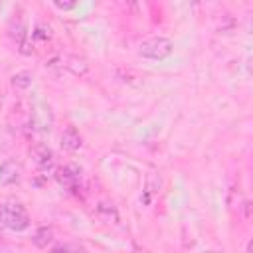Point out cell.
I'll return each instance as SVG.
<instances>
[{
    "label": "cell",
    "instance_id": "13",
    "mask_svg": "<svg viewBox=\"0 0 253 253\" xmlns=\"http://www.w3.org/2000/svg\"><path fill=\"white\" fill-rule=\"evenodd\" d=\"M32 38H34V40H40V42H47V40L51 38V28L40 22V24L34 28V32H32Z\"/></svg>",
    "mask_w": 253,
    "mask_h": 253
},
{
    "label": "cell",
    "instance_id": "7",
    "mask_svg": "<svg viewBox=\"0 0 253 253\" xmlns=\"http://www.w3.org/2000/svg\"><path fill=\"white\" fill-rule=\"evenodd\" d=\"M83 144V138L79 134V130L75 126H67L61 134V148L67 150V152H77Z\"/></svg>",
    "mask_w": 253,
    "mask_h": 253
},
{
    "label": "cell",
    "instance_id": "9",
    "mask_svg": "<svg viewBox=\"0 0 253 253\" xmlns=\"http://www.w3.org/2000/svg\"><path fill=\"white\" fill-rule=\"evenodd\" d=\"M20 180V168L12 162V160H6L0 164V182L4 186H12Z\"/></svg>",
    "mask_w": 253,
    "mask_h": 253
},
{
    "label": "cell",
    "instance_id": "17",
    "mask_svg": "<svg viewBox=\"0 0 253 253\" xmlns=\"http://www.w3.org/2000/svg\"><path fill=\"white\" fill-rule=\"evenodd\" d=\"M202 253H213V251H202Z\"/></svg>",
    "mask_w": 253,
    "mask_h": 253
},
{
    "label": "cell",
    "instance_id": "10",
    "mask_svg": "<svg viewBox=\"0 0 253 253\" xmlns=\"http://www.w3.org/2000/svg\"><path fill=\"white\" fill-rule=\"evenodd\" d=\"M32 121L38 126V130L47 132L51 128V113L47 107H36V111L32 113Z\"/></svg>",
    "mask_w": 253,
    "mask_h": 253
},
{
    "label": "cell",
    "instance_id": "16",
    "mask_svg": "<svg viewBox=\"0 0 253 253\" xmlns=\"http://www.w3.org/2000/svg\"><path fill=\"white\" fill-rule=\"evenodd\" d=\"M71 253H89L85 247H75V249H71Z\"/></svg>",
    "mask_w": 253,
    "mask_h": 253
},
{
    "label": "cell",
    "instance_id": "3",
    "mask_svg": "<svg viewBox=\"0 0 253 253\" xmlns=\"http://www.w3.org/2000/svg\"><path fill=\"white\" fill-rule=\"evenodd\" d=\"M55 180L59 182L61 188L69 190V192H75L81 184V168L75 166V164H65V166H59L55 170Z\"/></svg>",
    "mask_w": 253,
    "mask_h": 253
},
{
    "label": "cell",
    "instance_id": "14",
    "mask_svg": "<svg viewBox=\"0 0 253 253\" xmlns=\"http://www.w3.org/2000/svg\"><path fill=\"white\" fill-rule=\"evenodd\" d=\"M53 6L57 10H73L77 6V2H61V0H53Z\"/></svg>",
    "mask_w": 253,
    "mask_h": 253
},
{
    "label": "cell",
    "instance_id": "15",
    "mask_svg": "<svg viewBox=\"0 0 253 253\" xmlns=\"http://www.w3.org/2000/svg\"><path fill=\"white\" fill-rule=\"evenodd\" d=\"M51 253H71V249H69L67 245H55V247L51 249Z\"/></svg>",
    "mask_w": 253,
    "mask_h": 253
},
{
    "label": "cell",
    "instance_id": "2",
    "mask_svg": "<svg viewBox=\"0 0 253 253\" xmlns=\"http://www.w3.org/2000/svg\"><path fill=\"white\" fill-rule=\"evenodd\" d=\"M172 51H174V43L170 38H164V36L148 38L138 45V55L146 59H154V61H162L170 57Z\"/></svg>",
    "mask_w": 253,
    "mask_h": 253
},
{
    "label": "cell",
    "instance_id": "11",
    "mask_svg": "<svg viewBox=\"0 0 253 253\" xmlns=\"http://www.w3.org/2000/svg\"><path fill=\"white\" fill-rule=\"evenodd\" d=\"M32 241H34V245H36V247L45 249V247L53 241V229H51V227H47V225L38 227V229L34 231V235H32Z\"/></svg>",
    "mask_w": 253,
    "mask_h": 253
},
{
    "label": "cell",
    "instance_id": "19",
    "mask_svg": "<svg viewBox=\"0 0 253 253\" xmlns=\"http://www.w3.org/2000/svg\"><path fill=\"white\" fill-rule=\"evenodd\" d=\"M0 8H2V4H0Z\"/></svg>",
    "mask_w": 253,
    "mask_h": 253
},
{
    "label": "cell",
    "instance_id": "18",
    "mask_svg": "<svg viewBox=\"0 0 253 253\" xmlns=\"http://www.w3.org/2000/svg\"><path fill=\"white\" fill-rule=\"evenodd\" d=\"M0 103H2V93H0Z\"/></svg>",
    "mask_w": 253,
    "mask_h": 253
},
{
    "label": "cell",
    "instance_id": "5",
    "mask_svg": "<svg viewBox=\"0 0 253 253\" xmlns=\"http://www.w3.org/2000/svg\"><path fill=\"white\" fill-rule=\"evenodd\" d=\"M160 188H162V176H160V172L148 170V174L144 176V190L140 194V204L142 206H150L154 202V198L158 196Z\"/></svg>",
    "mask_w": 253,
    "mask_h": 253
},
{
    "label": "cell",
    "instance_id": "8",
    "mask_svg": "<svg viewBox=\"0 0 253 253\" xmlns=\"http://www.w3.org/2000/svg\"><path fill=\"white\" fill-rule=\"evenodd\" d=\"M95 213H97V217H99L101 221H105V223H113V225L119 223V211H117V208H115L113 202L101 200V202L95 206Z\"/></svg>",
    "mask_w": 253,
    "mask_h": 253
},
{
    "label": "cell",
    "instance_id": "6",
    "mask_svg": "<svg viewBox=\"0 0 253 253\" xmlns=\"http://www.w3.org/2000/svg\"><path fill=\"white\" fill-rule=\"evenodd\" d=\"M63 67H65L71 75H75V77H85V75L89 73V63H87V59H83V57H79V55H67V57H63Z\"/></svg>",
    "mask_w": 253,
    "mask_h": 253
},
{
    "label": "cell",
    "instance_id": "1",
    "mask_svg": "<svg viewBox=\"0 0 253 253\" xmlns=\"http://www.w3.org/2000/svg\"><path fill=\"white\" fill-rule=\"evenodd\" d=\"M0 227L10 231H24L30 227V215L20 204H0Z\"/></svg>",
    "mask_w": 253,
    "mask_h": 253
},
{
    "label": "cell",
    "instance_id": "4",
    "mask_svg": "<svg viewBox=\"0 0 253 253\" xmlns=\"http://www.w3.org/2000/svg\"><path fill=\"white\" fill-rule=\"evenodd\" d=\"M30 156H32L34 164L38 166V170H40L42 174L49 172V170L53 168V164H55V158H53L51 148H49L47 144H43V142L34 144V146H32V150H30Z\"/></svg>",
    "mask_w": 253,
    "mask_h": 253
},
{
    "label": "cell",
    "instance_id": "12",
    "mask_svg": "<svg viewBox=\"0 0 253 253\" xmlns=\"http://www.w3.org/2000/svg\"><path fill=\"white\" fill-rule=\"evenodd\" d=\"M32 79H34L32 71H26V69H24V71L14 73L12 79H10V83H12V87L18 89V91H26V89L32 85Z\"/></svg>",
    "mask_w": 253,
    "mask_h": 253
}]
</instances>
